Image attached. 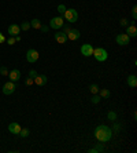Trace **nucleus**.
<instances>
[{
	"instance_id": "nucleus-23",
	"label": "nucleus",
	"mask_w": 137,
	"mask_h": 153,
	"mask_svg": "<svg viewBox=\"0 0 137 153\" xmlns=\"http://www.w3.org/2000/svg\"><path fill=\"white\" fill-rule=\"evenodd\" d=\"M29 28H30V22H22V25H21V29L22 31H29Z\"/></svg>"
},
{
	"instance_id": "nucleus-5",
	"label": "nucleus",
	"mask_w": 137,
	"mask_h": 153,
	"mask_svg": "<svg viewBox=\"0 0 137 153\" xmlns=\"http://www.w3.org/2000/svg\"><path fill=\"white\" fill-rule=\"evenodd\" d=\"M15 88H17L15 83L10 80V82L4 83V86H3V94H6V95H11L14 91H15Z\"/></svg>"
},
{
	"instance_id": "nucleus-26",
	"label": "nucleus",
	"mask_w": 137,
	"mask_h": 153,
	"mask_svg": "<svg viewBox=\"0 0 137 153\" xmlns=\"http://www.w3.org/2000/svg\"><path fill=\"white\" fill-rule=\"evenodd\" d=\"M0 73H1L3 76H7V75H8V70H7L6 66H1V68H0Z\"/></svg>"
},
{
	"instance_id": "nucleus-1",
	"label": "nucleus",
	"mask_w": 137,
	"mask_h": 153,
	"mask_svg": "<svg viewBox=\"0 0 137 153\" xmlns=\"http://www.w3.org/2000/svg\"><path fill=\"white\" fill-rule=\"evenodd\" d=\"M112 137V130L110 127H107L104 124H100L96 127L95 130V138L99 141V142H108Z\"/></svg>"
},
{
	"instance_id": "nucleus-31",
	"label": "nucleus",
	"mask_w": 137,
	"mask_h": 153,
	"mask_svg": "<svg viewBox=\"0 0 137 153\" xmlns=\"http://www.w3.org/2000/svg\"><path fill=\"white\" fill-rule=\"evenodd\" d=\"M121 25H122V26H126V25H128V19H126V18H122V19H121Z\"/></svg>"
},
{
	"instance_id": "nucleus-21",
	"label": "nucleus",
	"mask_w": 137,
	"mask_h": 153,
	"mask_svg": "<svg viewBox=\"0 0 137 153\" xmlns=\"http://www.w3.org/2000/svg\"><path fill=\"white\" fill-rule=\"evenodd\" d=\"M107 117H108V120L115 121V120H117V113H115V112H108V115H107Z\"/></svg>"
},
{
	"instance_id": "nucleus-13",
	"label": "nucleus",
	"mask_w": 137,
	"mask_h": 153,
	"mask_svg": "<svg viewBox=\"0 0 137 153\" xmlns=\"http://www.w3.org/2000/svg\"><path fill=\"white\" fill-rule=\"evenodd\" d=\"M33 82L37 84V86H45L47 84V76L45 75H37V76L33 79Z\"/></svg>"
},
{
	"instance_id": "nucleus-16",
	"label": "nucleus",
	"mask_w": 137,
	"mask_h": 153,
	"mask_svg": "<svg viewBox=\"0 0 137 153\" xmlns=\"http://www.w3.org/2000/svg\"><path fill=\"white\" fill-rule=\"evenodd\" d=\"M126 83L129 84V87H132V88H136V87H137V77L134 76V75H130V76L126 79Z\"/></svg>"
},
{
	"instance_id": "nucleus-12",
	"label": "nucleus",
	"mask_w": 137,
	"mask_h": 153,
	"mask_svg": "<svg viewBox=\"0 0 137 153\" xmlns=\"http://www.w3.org/2000/svg\"><path fill=\"white\" fill-rule=\"evenodd\" d=\"M8 131L11 133V134H14V135H17V134H19V131H21V126H19L18 123H10V126H8Z\"/></svg>"
},
{
	"instance_id": "nucleus-4",
	"label": "nucleus",
	"mask_w": 137,
	"mask_h": 153,
	"mask_svg": "<svg viewBox=\"0 0 137 153\" xmlns=\"http://www.w3.org/2000/svg\"><path fill=\"white\" fill-rule=\"evenodd\" d=\"M63 25H64V22H63L62 17H54L50 21V28H52V29H60Z\"/></svg>"
},
{
	"instance_id": "nucleus-34",
	"label": "nucleus",
	"mask_w": 137,
	"mask_h": 153,
	"mask_svg": "<svg viewBox=\"0 0 137 153\" xmlns=\"http://www.w3.org/2000/svg\"><path fill=\"white\" fill-rule=\"evenodd\" d=\"M15 41H21V36H19V35L18 36H15Z\"/></svg>"
},
{
	"instance_id": "nucleus-32",
	"label": "nucleus",
	"mask_w": 137,
	"mask_h": 153,
	"mask_svg": "<svg viewBox=\"0 0 137 153\" xmlns=\"http://www.w3.org/2000/svg\"><path fill=\"white\" fill-rule=\"evenodd\" d=\"M40 29H41V31H43L44 33H47V32H48V29H50V28H48V26H44V25H41V28H40Z\"/></svg>"
},
{
	"instance_id": "nucleus-17",
	"label": "nucleus",
	"mask_w": 137,
	"mask_h": 153,
	"mask_svg": "<svg viewBox=\"0 0 137 153\" xmlns=\"http://www.w3.org/2000/svg\"><path fill=\"white\" fill-rule=\"evenodd\" d=\"M30 26H32V28H34V29H40V28H41V22H40V19H37V18L32 19V21H30Z\"/></svg>"
},
{
	"instance_id": "nucleus-14",
	"label": "nucleus",
	"mask_w": 137,
	"mask_h": 153,
	"mask_svg": "<svg viewBox=\"0 0 137 153\" xmlns=\"http://www.w3.org/2000/svg\"><path fill=\"white\" fill-rule=\"evenodd\" d=\"M126 35L129 36V37H136L137 36V28L134 26V24H132L126 28Z\"/></svg>"
},
{
	"instance_id": "nucleus-30",
	"label": "nucleus",
	"mask_w": 137,
	"mask_h": 153,
	"mask_svg": "<svg viewBox=\"0 0 137 153\" xmlns=\"http://www.w3.org/2000/svg\"><path fill=\"white\" fill-rule=\"evenodd\" d=\"M7 43H8V44H10V46H13L14 43H15V39H14L13 36H11V37H10V39H7Z\"/></svg>"
},
{
	"instance_id": "nucleus-22",
	"label": "nucleus",
	"mask_w": 137,
	"mask_h": 153,
	"mask_svg": "<svg viewBox=\"0 0 137 153\" xmlns=\"http://www.w3.org/2000/svg\"><path fill=\"white\" fill-rule=\"evenodd\" d=\"M66 10H67V8H66V6H64V4H59V6H58V13L59 14H64V11H66Z\"/></svg>"
},
{
	"instance_id": "nucleus-18",
	"label": "nucleus",
	"mask_w": 137,
	"mask_h": 153,
	"mask_svg": "<svg viewBox=\"0 0 137 153\" xmlns=\"http://www.w3.org/2000/svg\"><path fill=\"white\" fill-rule=\"evenodd\" d=\"M100 92V98H108V97L111 95V92L108 91L107 88H103V90H99Z\"/></svg>"
},
{
	"instance_id": "nucleus-10",
	"label": "nucleus",
	"mask_w": 137,
	"mask_h": 153,
	"mask_svg": "<svg viewBox=\"0 0 137 153\" xmlns=\"http://www.w3.org/2000/svg\"><path fill=\"white\" fill-rule=\"evenodd\" d=\"M66 35H67V39H70V40H78L80 36H81V33H80L78 29H70Z\"/></svg>"
},
{
	"instance_id": "nucleus-19",
	"label": "nucleus",
	"mask_w": 137,
	"mask_h": 153,
	"mask_svg": "<svg viewBox=\"0 0 137 153\" xmlns=\"http://www.w3.org/2000/svg\"><path fill=\"white\" fill-rule=\"evenodd\" d=\"M89 90H91V92H92V94H97V92H99V86H97V84H91V86H89Z\"/></svg>"
},
{
	"instance_id": "nucleus-2",
	"label": "nucleus",
	"mask_w": 137,
	"mask_h": 153,
	"mask_svg": "<svg viewBox=\"0 0 137 153\" xmlns=\"http://www.w3.org/2000/svg\"><path fill=\"white\" fill-rule=\"evenodd\" d=\"M95 58H96V61H99V62H104L108 57V54H107V50L104 48H101V47H97V48H93V54H92Z\"/></svg>"
},
{
	"instance_id": "nucleus-3",
	"label": "nucleus",
	"mask_w": 137,
	"mask_h": 153,
	"mask_svg": "<svg viewBox=\"0 0 137 153\" xmlns=\"http://www.w3.org/2000/svg\"><path fill=\"white\" fill-rule=\"evenodd\" d=\"M63 15H64V18H66V21H67V24L77 22V19H78V13L75 11L74 8H67Z\"/></svg>"
},
{
	"instance_id": "nucleus-20",
	"label": "nucleus",
	"mask_w": 137,
	"mask_h": 153,
	"mask_svg": "<svg viewBox=\"0 0 137 153\" xmlns=\"http://www.w3.org/2000/svg\"><path fill=\"white\" fill-rule=\"evenodd\" d=\"M19 135H21L22 138H26V137L29 135V130H28V128H21V131H19Z\"/></svg>"
},
{
	"instance_id": "nucleus-9",
	"label": "nucleus",
	"mask_w": 137,
	"mask_h": 153,
	"mask_svg": "<svg viewBox=\"0 0 137 153\" xmlns=\"http://www.w3.org/2000/svg\"><path fill=\"white\" fill-rule=\"evenodd\" d=\"M19 31H21V26L17 25V24H11V25L8 26V35L10 36H18L19 35Z\"/></svg>"
},
{
	"instance_id": "nucleus-7",
	"label": "nucleus",
	"mask_w": 137,
	"mask_h": 153,
	"mask_svg": "<svg viewBox=\"0 0 137 153\" xmlns=\"http://www.w3.org/2000/svg\"><path fill=\"white\" fill-rule=\"evenodd\" d=\"M129 40H130V37H129L126 33H119L118 36L115 37V41H117L119 46H128L129 44Z\"/></svg>"
},
{
	"instance_id": "nucleus-6",
	"label": "nucleus",
	"mask_w": 137,
	"mask_h": 153,
	"mask_svg": "<svg viewBox=\"0 0 137 153\" xmlns=\"http://www.w3.org/2000/svg\"><path fill=\"white\" fill-rule=\"evenodd\" d=\"M26 59H28V62H30V64L36 62V61L38 59V52L34 50V48L28 50V52H26Z\"/></svg>"
},
{
	"instance_id": "nucleus-25",
	"label": "nucleus",
	"mask_w": 137,
	"mask_h": 153,
	"mask_svg": "<svg viewBox=\"0 0 137 153\" xmlns=\"http://www.w3.org/2000/svg\"><path fill=\"white\" fill-rule=\"evenodd\" d=\"M132 17H133V19H137V6H133V8H132Z\"/></svg>"
},
{
	"instance_id": "nucleus-28",
	"label": "nucleus",
	"mask_w": 137,
	"mask_h": 153,
	"mask_svg": "<svg viewBox=\"0 0 137 153\" xmlns=\"http://www.w3.org/2000/svg\"><path fill=\"white\" fill-rule=\"evenodd\" d=\"M33 83H34V82H33V79H32V77H28V79L25 80V84H26V86H32Z\"/></svg>"
},
{
	"instance_id": "nucleus-24",
	"label": "nucleus",
	"mask_w": 137,
	"mask_h": 153,
	"mask_svg": "<svg viewBox=\"0 0 137 153\" xmlns=\"http://www.w3.org/2000/svg\"><path fill=\"white\" fill-rule=\"evenodd\" d=\"M100 99H101V98H100V95H97V94H93V97H92V99H91V101H92V103H99Z\"/></svg>"
},
{
	"instance_id": "nucleus-27",
	"label": "nucleus",
	"mask_w": 137,
	"mask_h": 153,
	"mask_svg": "<svg viewBox=\"0 0 137 153\" xmlns=\"http://www.w3.org/2000/svg\"><path fill=\"white\" fill-rule=\"evenodd\" d=\"M37 75H38V73L34 69H30V72H29V77H32V79H34V77L37 76Z\"/></svg>"
},
{
	"instance_id": "nucleus-33",
	"label": "nucleus",
	"mask_w": 137,
	"mask_h": 153,
	"mask_svg": "<svg viewBox=\"0 0 137 153\" xmlns=\"http://www.w3.org/2000/svg\"><path fill=\"white\" fill-rule=\"evenodd\" d=\"M4 41H6V37H4V36L0 33V43H4Z\"/></svg>"
},
{
	"instance_id": "nucleus-29",
	"label": "nucleus",
	"mask_w": 137,
	"mask_h": 153,
	"mask_svg": "<svg viewBox=\"0 0 137 153\" xmlns=\"http://www.w3.org/2000/svg\"><path fill=\"white\" fill-rule=\"evenodd\" d=\"M62 28H63V33H67L68 31L71 29V28H70V25H63Z\"/></svg>"
},
{
	"instance_id": "nucleus-15",
	"label": "nucleus",
	"mask_w": 137,
	"mask_h": 153,
	"mask_svg": "<svg viewBox=\"0 0 137 153\" xmlns=\"http://www.w3.org/2000/svg\"><path fill=\"white\" fill-rule=\"evenodd\" d=\"M8 76H10V80H11V82H18L19 77H21V72H19L18 69H13L10 72Z\"/></svg>"
},
{
	"instance_id": "nucleus-11",
	"label": "nucleus",
	"mask_w": 137,
	"mask_h": 153,
	"mask_svg": "<svg viewBox=\"0 0 137 153\" xmlns=\"http://www.w3.org/2000/svg\"><path fill=\"white\" fill-rule=\"evenodd\" d=\"M55 40L58 41V43H60V44H64L66 41H67V35L66 33H63V32H58L55 33Z\"/></svg>"
},
{
	"instance_id": "nucleus-8",
	"label": "nucleus",
	"mask_w": 137,
	"mask_h": 153,
	"mask_svg": "<svg viewBox=\"0 0 137 153\" xmlns=\"http://www.w3.org/2000/svg\"><path fill=\"white\" fill-rule=\"evenodd\" d=\"M81 54L84 57H91V55L93 54V47H92V44H82Z\"/></svg>"
}]
</instances>
